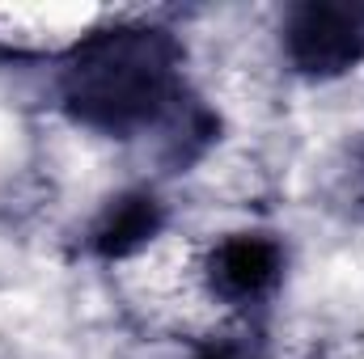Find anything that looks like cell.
Returning a JSON list of instances; mask_svg holds the SVG:
<instances>
[{
    "label": "cell",
    "mask_w": 364,
    "mask_h": 359,
    "mask_svg": "<svg viewBox=\"0 0 364 359\" xmlns=\"http://www.w3.org/2000/svg\"><path fill=\"white\" fill-rule=\"evenodd\" d=\"M182 51L166 30L127 26L85 38L64 68V106L85 127L132 136L178 101Z\"/></svg>",
    "instance_id": "cell-1"
},
{
    "label": "cell",
    "mask_w": 364,
    "mask_h": 359,
    "mask_svg": "<svg viewBox=\"0 0 364 359\" xmlns=\"http://www.w3.org/2000/svg\"><path fill=\"white\" fill-rule=\"evenodd\" d=\"M284 47L296 72L339 77L364 60V4L352 0H309L284 21Z\"/></svg>",
    "instance_id": "cell-2"
},
{
    "label": "cell",
    "mask_w": 364,
    "mask_h": 359,
    "mask_svg": "<svg viewBox=\"0 0 364 359\" xmlns=\"http://www.w3.org/2000/svg\"><path fill=\"white\" fill-rule=\"evenodd\" d=\"M284 270V250L263 233H233L208 258V283L225 300H259L275 287Z\"/></svg>",
    "instance_id": "cell-3"
},
{
    "label": "cell",
    "mask_w": 364,
    "mask_h": 359,
    "mask_svg": "<svg viewBox=\"0 0 364 359\" xmlns=\"http://www.w3.org/2000/svg\"><path fill=\"white\" fill-rule=\"evenodd\" d=\"M161 224H166V211H161V203L153 199V194H119L106 211H102V220L93 224V250L102 254V258H127V254H136V250H144L157 233H161Z\"/></svg>",
    "instance_id": "cell-4"
},
{
    "label": "cell",
    "mask_w": 364,
    "mask_h": 359,
    "mask_svg": "<svg viewBox=\"0 0 364 359\" xmlns=\"http://www.w3.org/2000/svg\"><path fill=\"white\" fill-rule=\"evenodd\" d=\"M199 359H246V355H242L237 347H208Z\"/></svg>",
    "instance_id": "cell-5"
}]
</instances>
